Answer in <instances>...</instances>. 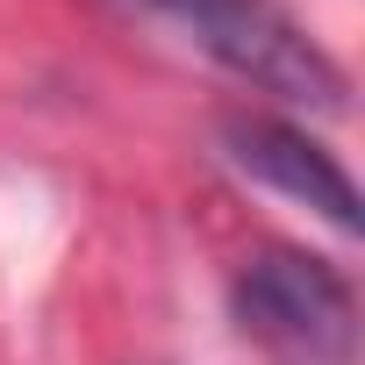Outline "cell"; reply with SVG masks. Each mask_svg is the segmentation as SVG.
Listing matches in <instances>:
<instances>
[{"instance_id": "cell-1", "label": "cell", "mask_w": 365, "mask_h": 365, "mask_svg": "<svg viewBox=\"0 0 365 365\" xmlns=\"http://www.w3.org/2000/svg\"><path fill=\"white\" fill-rule=\"evenodd\" d=\"M136 8L165 15L187 43H201L215 65L251 79L258 93H279L294 108H344V72L329 65L322 43H308L272 0H136Z\"/></svg>"}, {"instance_id": "cell-2", "label": "cell", "mask_w": 365, "mask_h": 365, "mask_svg": "<svg viewBox=\"0 0 365 365\" xmlns=\"http://www.w3.org/2000/svg\"><path fill=\"white\" fill-rule=\"evenodd\" d=\"M237 315L251 336L308 358V365H344L351 358V287L301 251H258L237 279Z\"/></svg>"}, {"instance_id": "cell-3", "label": "cell", "mask_w": 365, "mask_h": 365, "mask_svg": "<svg viewBox=\"0 0 365 365\" xmlns=\"http://www.w3.org/2000/svg\"><path fill=\"white\" fill-rule=\"evenodd\" d=\"M222 143H230V165L251 172L258 187H272V194L315 208L329 230L358 237V187H351V172H344L315 136H301V129H287V122H265V115H237V122L222 129Z\"/></svg>"}]
</instances>
